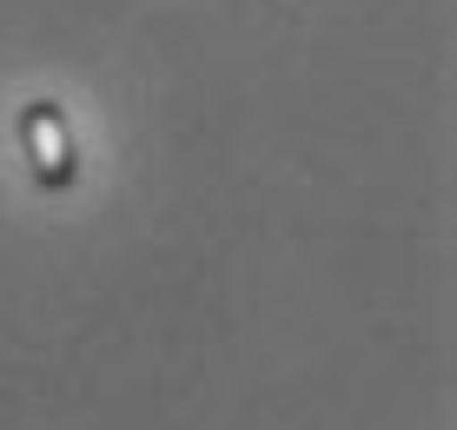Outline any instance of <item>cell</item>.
I'll use <instances>...</instances> for the list:
<instances>
[{
  "label": "cell",
  "mask_w": 457,
  "mask_h": 430,
  "mask_svg": "<svg viewBox=\"0 0 457 430\" xmlns=\"http://www.w3.org/2000/svg\"><path fill=\"white\" fill-rule=\"evenodd\" d=\"M21 146H27V166L46 193H67L80 179V146H73V126H67V106L60 100H27L21 106Z\"/></svg>",
  "instance_id": "obj_1"
}]
</instances>
